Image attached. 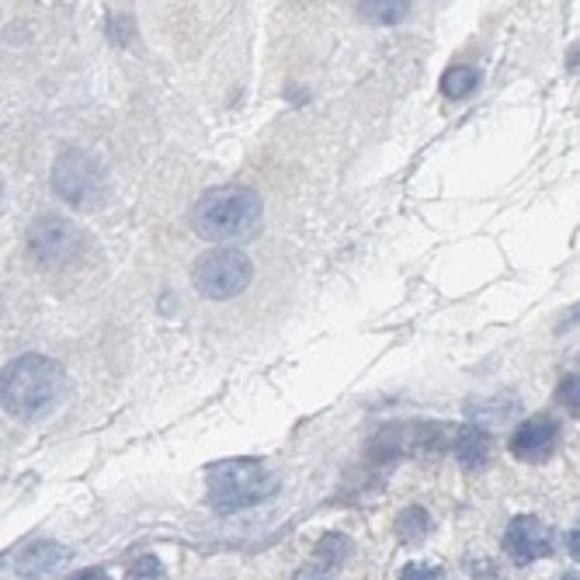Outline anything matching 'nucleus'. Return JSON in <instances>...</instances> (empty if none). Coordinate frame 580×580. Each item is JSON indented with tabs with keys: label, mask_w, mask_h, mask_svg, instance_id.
I'll return each instance as SVG.
<instances>
[{
	"label": "nucleus",
	"mask_w": 580,
	"mask_h": 580,
	"mask_svg": "<svg viewBox=\"0 0 580 580\" xmlns=\"http://www.w3.org/2000/svg\"><path fill=\"white\" fill-rule=\"evenodd\" d=\"M66 389L63 369L46 355H21L7 361L4 369V383H0V396H4V410L18 420L46 418Z\"/></svg>",
	"instance_id": "nucleus-1"
},
{
	"label": "nucleus",
	"mask_w": 580,
	"mask_h": 580,
	"mask_svg": "<svg viewBox=\"0 0 580 580\" xmlns=\"http://www.w3.org/2000/svg\"><path fill=\"white\" fill-rule=\"evenodd\" d=\"M264 205H261L258 192L244 188V185H220L209 188L195 202L192 226L202 240H216V244H236L254 236L261 226Z\"/></svg>",
	"instance_id": "nucleus-2"
},
{
	"label": "nucleus",
	"mask_w": 580,
	"mask_h": 580,
	"mask_svg": "<svg viewBox=\"0 0 580 580\" xmlns=\"http://www.w3.org/2000/svg\"><path fill=\"white\" fill-rule=\"evenodd\" d=\"M278 490L275 476L264 473V466L254 459H233L209 469V497L216 511H240L247 504H258Z\"/></svg>",
	"instance_id": "nucleus-3"
},
{
	"label": "nucleus",
	"mask_w": 580,
	"mask_h": 580,
	"mask_svg": "<svg viewBox=\"0 0 580 580\" xmlns=\"http://www.w3.org/2000/svg\"><path fill=\"white\" fill-rule=\"evenodd\" d=\"M251 278H254V264L236 247H216V251L202 254L192 268L195 292L212 299V302L236 299L240 292L251 286Z\"/></svg>",
	"instance_id": "nucleus-4"
},
{
	"label": "nucleus",
	"mask_w": 580,
	"mask_h": 580,
	"mask_svg": "<svg viewBox=\"0 0 580 580\" xmlns=\"http://www.w3.org/2000/svg\"><path fill=\"white\" fill-rule=\"evenodd\" d=\"M53 192L60 195L70 205H95L104 192V178L101 167L91 153L84 150H66L53 163Z\"/></svg>",
	"instance_id": "nucleus-5"
},
{
	"label": "nucleus",
	"mask_w": 580,
	"mask_h": 580,
	"mask_svg": "<svg viewBox=\"0 0 580 580\" xmlns=\"http://www.w3.org/2000/svg\"><path fill=\"white\" fill-rule=\"evenodd\" d=\"M29 251L42 268H56L84 251V233H80V226H73L63 216H42L32 223Z\"/></svg>",
	"instance_id": "nucleus-6"
},
{
	"label": "nucleus",
	"mask_w": 580,
	"mask_h": 580,
	"mask_svg": "<svg viewBox=\"0 0 580 580\" xmlns=\"http://www.w3.org/2000/svg\"><path fill=\"white\" fill-rule=\"evenodd\" d=\"M504 552L508 559L518 567H528L535 559H546L552 552V532L546 521H539L535 515H518L508 521L504 528Z\"/></svg>",
	"instance_id": "nucleus-7"
},
{
	"label": "nucleus",
	"mask_w": 580,
	"mask_h": 580,
	"mask_svg": "<svg viewBox=\"0 0 580 580\" xmlns=\"http://www.w3.org/2000/svg\"><path fill=\"white\" fill-rule=\"evenodd\" d=\"M559 445V424L549 414H535L525 424H518V431L511 435V455L521 462H543L549 459Z\"/></svg>",
	"instance_id": "nucleus-8"
},
{
	"label": "nucleus",
	"mask_w": 580,
	"mask_h": 580,
	"mask_svg": "<svg viewBox=\"0 0 580 580\" xmlns=\"http://www.w3.org/2000/svg\"><path fill=\"white\" fill-rule=\"evenodd\" d=\"M70 559V549L60 543H49V539H35L14 552V570L21 577H53L60 567H66Z\"/></svg>",
	"instance_id": "nucleus-9"
},
{
	"label": "nucleus",
	"mask_w": 580,
	"mask_h": 580,
	"mask_svg": "<svg viewBox=\"0 0 580 580\" xmlns=\"http://www.w3.org/2000/svg\"><path fill=\"white\" fill-rule=\"evenodd\" d=\"M490 452H493V438H490L486 427H480V424H462L455 431V459H459L462 469H469V473L484 469L486 462H490Z\"/></svg>",
	"instance_id": "nucleus-10"
},
{
	"label": "nucleus",
	"mask_w": 580,
	"mask_h": 580,
	"mask_svg": "<svg viewBox=\"0 0 580 580\" xmlns=\"http://www.w3.org/2000/svg\"><path fill=\"white\" fill-rule=\"evenodd\" d=\"M480 87V70L476 66H452L442 73V95L452 101H462Z\"/></svg>",
	"instance_id": "nucleus-11"
},
{
	"label": "nucleus",
	"mask_w": 580,
	"mask_h": 580,
	"mask_svg": "<svg viewBox=\"0 0 580 580\" xmlns=\"http://www.w3.org/2000/svg\"><path fill=\"white\" fill-rule=\"evenodd\" d=\"M427 528H431V515L420 504H410V508H403L396 515V535H400V543H418V539L427 535Z\"/></svg>",
	"instance_id": "nucleus-12"
},
{
	"label": "nucleus",
	"mask_w": 580,
	"mask_h": 580,
	"mask_svg": "<svg viewBox=\"0 0 580 580\" xmlns=\"http://www.w3.org/2000/svg\"><path fill=\"white\" fill-rule=\"evenodd\" d=\"M358 14L365 21H376V25H396L410 14V4H396V0H376V4H358Z\"/></svg>",
	"instance_id": "nucleus-13"
},
{
	"label": "nucleus",
	"mask_w": 580,
	"mask_h": 580,
	"mask_svg": "<svg viewBox=\"0 0 580 580\" xmlns=\"http://www.w3.org/2000/svg\"><path fill=\"white\" fill-rule=\"evenodd\" d=\"M348 552H352V543H348L344 535L330 532V535H323L320 543H317V563L330 567V570H337V567L348 559Z\"/></svg>",
	"instance_id": "nucleus-14"
},
{
	"label": "nucleus",
	"mask_w": 580,
	"mask_h": 580,
	"mask_svg": "<svg viewBox=\"0 0 580 580\" xmlns=\"http://www.w3.org/2000/svg\"><path fill=\"white\" fill-rule=\"evenodd\" d=\"M556 400H559V407H563L567 414L580 418V372L563 376V383L556 386Z\"/></svg>",
	"instance_id": "nucleus-15"
},
{
	"label": "nucleus",
	"mask_w": 580,
	"mask_h": 580,
	"mask_svg": "<svg viewBox=\"0 0 580 580\" xmlns=\"http://www.w3.org/2000/svg\"><path fill=\"white\" fill-rule=\"evenodd\" d=\"M126 580H163V563L153 556V552H146V556H139L136 563H129Z\"/></svg>",
	"instance_id": "nucleus-16"
},
{
	"label": "nucleus",
	"mask_w": 580,
	"mask_h": 580,
	"mask_svg": "<svg viewBox=\"0 0 580 580\" xmlns=\"http://www.w3.org/2000/svg\"><path fill=\"white\" fill-rule=\"evenodd\" d=\"M400 580H445V577H442V570H438V567L414 559V563H407V567L400 570Z\"/></svg>",
	"instance_id": "nucleus-17"
},
{
	"label": "nucleus",
	"mask_w": 580,
	"mask_h": 580,
	"mask_svg": "<svg viewBox=\"0 0 580 580\" xmlns=\"http://www.w3.org/2000/svg\"><path fill=\"white\" fill-rule=\"evenodd\" d=\"M292 580H334V570L323 567V563H310V567H302Z\"/></svg>",
	"instance_id": "nucleus-18"
},
{
	"label": "nucleus",
	"mask_w": 580,
	"mask_h": 580,
	"mask_svg": "<svg viewBox=\"0 0 580 580\" xmlns=\"http://www.w3.org/2000/svg\"><path fill=\"white\" fill-rule=\"evenodd\" d=\"M567 549H570V556L580 563V528H574V532L567 535Z\"/></svg>",
	"instance_id": "nucleus-19"
},
{
	"label": "nucleus",
	"mask_w": 580,
	"mask_h": 580,
	"mask_svg": "<svg viewBox=\"0 0 580 580\" xmlns=\"http://www.w3.org/2000/svg\"><path fill=\"white\" fill-rule=\"evenodd\" d=\"M70 580H112L104 570H80L77 577H70Z\"/></svg>",
	"instance_id": "nucleus-20"
},
{
	"label": "nucleus",
	"mask_w": 580,
	"mask_h": 580,
	"mask_svg": "<svg viewBox=\"0 0 580 580\" xmlns=\"http://www.w3.org/2000/svg\"><path fill=\"white\" fill-rule=\"evenodd\" d=\"M556 580H580L577 574H563V577H556Z\"/></svg>",
	"instance_id": "nucleus-21"
}]
</instances>
